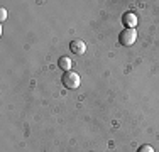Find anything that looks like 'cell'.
Listing matches in <instances>:
<instances>
[{
  "label": "cell",
  "mask_w": 159,
  "mask_h": 152,
  "mask_svg": "<svg viewBox=\"0 0 159 152\" xmlns=\"http://www.w3.org/2000/svg\"><path fill=\"white\" fill-rule=\"evenodd\" d=\"M58 66L61 68L63 71H70L71 69V59L66 58V56H63V58H59V61H58Z\"/></svg>",
  "instance_id": "5"
},
{
  "label": "cell",
  "mask_w": 159,
  "mask_h": 152,
  "mask_svg": "<svg viewBox=\"0 0 159 152\" xmlns=\"http://www.w3.org/2000/svg\"><path fill=\"white\" fill-rule=\"evenodd\" d=\"M137 152H154V149L151 145H147V144H144V145H141L137 149Z\"/></svg>",
  "instance_id": "6"
},
{
  "label": "cell",
  "mask_w": 159,
  "mask_h": 152,
  "mask_svg": "<svg viewBox=\"0 0 159 152\" xmlns=\"http://www.w3.org/2000/svg\"><path fill=\"white\" fill-rule=\"evenodd\" d=\"M135 39H137V30L135 29H125L119 36L120 44H124V46H132L135 42Z\"/></svg>",
  "instance_id": "2"
},
{
  "label": "cell",
  "mask_w": 159,
  "mask_h": 152,
  "mask_svg": "<svg viewBox=\"0 0 159 152\" xmlns=\"http://www.w3.org/2000/svg\"><path fill=\"white\" fill-rule=\"evenodd\" d=\"M5 17H7V10L2 7V9H0V20H5Z\"/></svg>",
  "instance_id": "7"
},
{
  "label": "cell",
  "mask_w": 159,
  "mask_h": 152,
  "mask_svg": "<svg viewBox=\"0 0 159 152\" xmlns=\"http://www.w3.org/2000/svg\"><path fill=\"white\" fill-rule=\"evenodd\" d=\"M61 81L68 90H75L80 86V76H78V73H75V71H66V73L63 74Z\"/></svg>",
  "instance_id": "1"
},
{
  "label": "cell",
  "mask_w": 159,
  "mask_h": 152,
  "mask_svg": "<svg viewBox=\"0 0 159 152\" xmlns=\"http://www.w3.org/2000/svg\"><path fill=\"white\" fill-rule=\"evenodd\" d=\"M70 49H71V52L73 54H78V56H81V54H85V51H86V44L83 42V41H73V42L70 44Z\"/></svg>",
  "instance_id": "4"
},
{
  "label": "cell",
  "mask_w": 159,
  "mask_h": 152,
  "mask_svg": "<svg viewBox=\"0 0 159 152\" xmlns=\"http://www.w3.org/2000/svg\"><path fill=\"white\" fill-rule=\"evenodd\" d=\"M122 22L127 29H135V25H137V15L134 12H125L122 15Z\"/></svg>",
  "instance_id": "3"
}]
</instances>
